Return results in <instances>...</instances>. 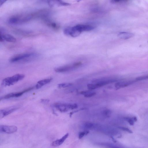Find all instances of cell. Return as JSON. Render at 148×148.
<instances>
[{
	"instance_id": "obj_1",
	"label": "cell",
	"mask_w": 148,
	"mask_h": 148,
	"mask_svg": "<svg viewBox=\"0 0 148 148\" xmlns=\"http://www.w3.org/2000/svg\"><path fill=\"white\" fill-rule=\"evenodd\" d=\"M33 14L13 16L8 20L9 23L13 24H19L26 22L34 17Z\"/></svg>"
},
{
	"instance_id": "obj_2",
	"label": "cell",
	"mask_w": 148,
	"mask_h": 148,
	"mask_svg": "<svg viewBox=\"0 0 148 148\" xmlns=\"http://www.w3.org/2000/svg\"><path fill=\"white\" fill-rule=\"evenodd\" d=\"M25 76L23 74H17L12 76L7 77L3 79L1 85L3 86L6 87L13 85L22 79Z\"/></svg>"
},
{
	"instance_id": "obj_3",
	"label": "cell",
	"mask_w": 148,
	"mask_h": 148,
	"mask_svg": "<svg viewBox=\"0 0 148 148\" xmlns=\"http://www.w3.org/2000/svg\"><path fill=\"white\" fill-rule=\"evenodd\" d=\"M116 80L113 79H107L103 80H95L96 83L94 84H88L87 88L89 90H93L102 87L107 84L116 82Z\"/></svg>"
},
{
	"instance_id": "obj_4",
	"label": "cell",
	"mask_w": 148,
	"mask_h": 148,
	"mask_svg": "<svg viewBox=\"0 0 148 148\" xmlns=\"http://www.w3.org/2000/svg\"><path fill=\"white\" fill-rule=\"evenodd\" d=\"M82 64L81 62H75L72 64L60 66L55 69V71L58 73H64L79 67Z\"/></svg>"
},
{
	"instance_id": "obj_5",
	"label": "cell",
	"mask_w": 148,
	"mask_h": 148,
	"mask_svg": "<svg viewBox=\"0 0 148 148\" xmlns=\"http://www.w3.org/2000/svg\"><path fill=\"white\" fill-rule=\"evenodd\" d=\"M34 56L31 53H24L18 54L12 57L10 59V62H17L23 60L31 58Z\"/></svg>"
},
{
	"instance_id": "obj_6",
	"label": "cell",
	"mask_w": 148,
	"mask_h": 148,
	"mask_svg": "<svg viewBox=\"0 0 148 148\" xmlns=\"http://www.w3.org/2000/svg\"><path fill=\"white\" fill-rule=\"evenodd\" d=\"M73 29L80 34L84 31H88L93 29L94 27L92 25H88L79 24L72 27Z\"/></svg>"
},
{
	"instance_id": "obj_7",
	"label": "cell",
	"mask_w": 148,
	"mask_h": 148,
	"mask_svg": "<svg viewBox=\"0 0 148 148\" xmlns=\"http://www.w3.org/2000/svg\"><path fill=\"white\" fill-rule=\"evenodd\" d=\"M34 87H29L24 90L18 92H12L9 93L4 96L2 98L1 97L0 100L1 99H6L13 97H20L23 95L24 93L31 90L34 88Z\"/></svg>"
},
{
	"instance_id": "obj_8",
	"label": "cell",
	"mask_w": 148,
	"mask_h": 148,
	"mask_svg": "<svg viewBox=\"0 0 148 148\" xmlns=\"http://www.w3.org/2000/svg\"><path fill=\"white\" fill-rule=\"evenodd\" d=\"M17 127L15 125H0V132L2 133L11 134L16 132Z\"/></svg>"
},
{
	"instance_id": "obj_9",
	"label": "cell",
	"mask_w": 148,
	"mask_h": 148,
	"mask_svg": "<svg viewBox=\"0 0 148 148\" xmlns=\"http://www.w3.org/2000/svg\"><path fill=\"white\" fill-rule=\"evenodd\" d=\"M52 106L61 112H65L70 110V104L57 103L53 104Z\"/></svg>"
},
{
	"instance_id": "obj_10",
	"label": "cell",
	"mask_w": 148,
	"mask_h": 148,
	"mask_svg": "<svg viewBox=\"0 0 148 148\" xmlns=\"http://www.w3.org/2000/svg\"><path fill=\"white\" fill-rule=\"evenodd\" d=\"M16 41V38L11 35L0 33V41L1 42L6 41L8 42H15Z\"/></svg>"
},
{
	"instance_id": "obj_11",
	"label": "cell",
	"mask_w": 148,
	"mask_h": 148,
	"mask_svg": "<svg viewBox=\"0 0 148 148\" xmlns=\"http://www.w3.org/2000/svg\"><path fill=\"white\" fill-rule=\"evenodd\" d=\"M18 109L15 106L6 109L1 110H0V118H2L6 116L11 114Z\"/></svg>"
},
{
	"instance_id": "obj_12",
	"label": "cell",
	"mask_w": 148,
	"mask_h": 148,
	"mask_svg": "<svg viewBox=\"0 0 148 148\" xmlns=\"http://www.w3.org/2000/svg\"><path fill=\"white\" fill-rule=\"evenodd\" d=\"M134 82L132 81H125L116 82L115 84V87L116 89H119L128 86Z\"/></svg>"
},
{
	"instance_id": "obj_13",
	"label": "cell",
	"mask_w": 148,
	"mask_h": 148,
	"mask_svg": "<svg viewBox=\"0 0 148 148\" xmlns=\"http://www.w3.org/2000/svg\"><path fill=\"white\" fill-rule=\"evenodd\" d=\"M69 135V133H66L61 138L53 141L51 143V145L53 147H57L61 145L68 137Z\"/></svg>"
},
{
	"instance_id": "obj_14",
	"label": "cell",
	"mask_w": 148,
	"mask_h": 148,
	"mask_svg": "<svg viewBox=\"0 0 148 148\" xmlns=\"http://www.w3.org/2000/svg\"><path fill=\"white\" fill-rule=\"evenodd\" d=\"M134 34L132 33L127 32H119L118 36L120 38L123 39H127L133 37Z\"/></svg>"
},
{
	"instance_id": "obj_15",
	"label": "cell",
	"mask_w": 148,
	"mask_h": 148,
	"mask_svg": "<svg viewBox=\"0 0 148 148\" xmlns=\"http://www.w3.org/2000/svg\"><path fill=\"white\" fill-rule=\"evenodd\" d=\"M52 80V78H50L39 81L36 84L35 86V88L36 89L40 88L45 85L50 83Z\"/></svg>"
},
{
	"instance_id": "obj_16",
	"label": "cell",
	"mask_w": 148,
	"mask_h": 148,
	"mask_svg": "<svg viewBox=\"0 0 148 148\" xmlns=\"http://www.w3.org/2000/svg\"><path fill=\"white\" fill-rule=\"evenodd\" d=\"M124 119L131 125H133L137 120V117L135 116H126L125 117Z\"/></svg>"
},
{
	"instance_id": "obj_17",
	"label": "cell",
	"mask_w": 148,
	"mask_h": 148,
	"mask_svg": "<svg viewBox=\"0 0 148 148\" xmlns=\"http://www.w3.org/2000/svg\"><path fill=\"white\" fill-rule=\"evenodd\" d=\"M81 94L84 95L85 97H90L94 96L96 93L95 92H91L88 91H82L80 92Z\"/></svg>"
},
{
	"instance_id": "obj_18",
	"label": "cell",
	"mask_w": 148,
	"mask_h": 148,
	"mask_svg": "<svg viewBox=\"0 0 148 148\" xmlns=\"http://www.w3.org/2000/svg\"><path fill=\"white\" fill-rule=\"evenodd\" d=\"M72 85V83H61L58 85V87L59 88H63L71 86Z\"/></svg>"
},
{
	"instance_id": "obj_19",
	"label": "cell",
	"mask_w": 148,
	"mask_h": 148,
	"mask_svg": "<svg viewBox=\"0 0 148 148\" xmlns=\"http://www.w3.org/2000/svg\"><path fill=\"white\" fill-rule=\"evenodd\" d=\"M47 23L49 25L55 29H57L59 28L58 25L55 23L48 21Z\"/></svg>"
},
{
	"instance_id": "obj_20",
	"label": "cell",
	"mask_w": 148,
	"mask_h": 148,
	"mask_svg": "<svg viewBox=\"0 0 148 148\" xmlns=\"http://www.w3.org/2000/svg\"><path fill=\"white\" fill-rule=\"evenodd\" d=\"M89 132L88 131H85L79 133V139H81L84 136L87 134Z\"/></svg>"
},
{
	"instance_id": "obj_21",
	"label": "cell",
	"mask_w": 148,
	"mask_h": 148,
	"mask_svg": "<svg viewBox=\"0 0 148 148\" xmlns=\"http://www.w3.org/2000/svg\"><path fill=\"white\" fill-rule=\"evenodd\" d=\"M119 128L120 129L129 133H132V131L128 128L125 127H120Z\"/></svg>"
},
{
	"instance_id": "obj_22",
	"label": "cell",
	"mask_w": 148,
	"mask_h": 148,
	"mask_svg": "<svg viewBox=\"0 0 148 148\" xmlns=\"http://www.w3.org/2000/svg\"><path fill=\"white\" fill-rule=\"evenodd\" d=\"M78 106L77 104H70V110H74L77 108Z\"/></svg>"
},
{
	"instance_id": "obj_23",
	"label": "cell",
	"mask_w": 148,
	"mask_h": 148,
	"mask_svg": "<svg viewBox=\"0 0 148 148\" xmlns=\"http://www.w3.org/2000/svg\"><path fill=\"white\" fill-rule=\"evenodd\" d=\"M103 113L104 115L108 116L111 114V111L109 110H106L103 111Z\"/></svg>"
},
{
	"instance_id": "obj_24",
	"label": "cell",
	"mask_w": 148,
	"mask_h": 148,
	"mask_svg": "<svg viewBox=\"0 0 148 148\" xmlns=\"http://www.w3.org/2000/svg\"><path fill=\"white\" fill-rule=\"evenodd\" d=\"M6 1L5 0H1L0 1V6H1Z\"/></svg>"
},
{
	"instance_id": "obj_25",
	"label": "cell",
	"mask_w": 148,
	"mask_h": 148,
	"mask_svg": "<svg viewBox=\"0 0 148 148\" xmlns=\"http://www.w3.org/2000/svg\"><path fill=\"white\" fill-rule=\"evenodd\" d=\"M41 102L43 103H47L49 101V100L47 99H42L41 100Z\"/></svg>"
},
{
	"instance_id": "obj_26",
	"label": "cell",
	"mask_w": 148,
	"mask_h": 148,
	"mask_svg": "<svg viewBox=\"0 0 148 148\" xmlns=\"http://www.w3.org/2000/svg\"><path fill=\"white\" fill-rule=\"evenodd\" d=\"M112 148H120L117 147H112Z\"/></svg>"
},
{
	"instance_id": "obj_27",
	"label": "cell",
	"mask_w": 148,
	"mask_h": 148,
	"mask_svg": "<svg viewBox=\"0 0 148 148\" xmlns=\"http://www.w3.org/2000/svg\"></svg>"
}]
</instances>
